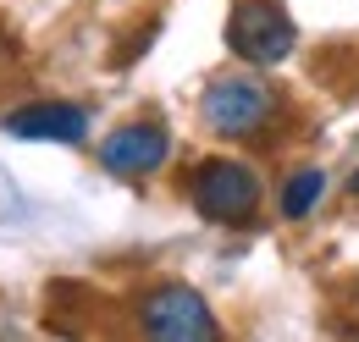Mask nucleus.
<instances>
[{"label":"nucleus","instance_id":"3","mask_svg":"<svg viewBox=\"0 0 359 342\" xmlns=\"http://www.w3.org/2000/svg\"><path fill=\"white\" fill-rule=\"evenodd\" d=\"M276 116V94L260 78H216L205 88V122L222 138H255Z\"/></svg>","mask_w":359,"mask_h":342},{"label":"nucleus","instance_id":"1","mask_svg":"<svg viewBox=\"0 0 359 342\" xmlns=\"http://www.w3.org/2000/svg\"><path fill=\"white\" fill-rule=\"evenodd\" d=\"M194 210L205 215V221H216V226H243L255 205H260V177L255 166H243V160H199L194 166Z\"/></svg>","mask_w":359,"mask_h":342},{"label":"nucleus","instance_id":"7","mask_svg":"<svg viewBox=\"0 0 359 342\" xmlns=\"http://www.w3.org/2000/svg\"><path fill=\"white\" fill-rule=\"evenodd\" d=\"M320 188H326V171L304 166L293 182H287V188H282V215H287V221L310 215V210H315V199H320Z\"/></svg>","mask_w":359,"mask_h":342},{"label":"nucleus","instance_id":"2","mask_svg":"<svg viewBox=\"0 0 359 342\" xmlns=\"http://www.w3.org/2000/svg\"><path fill=\"white\" fill-rule=\"evenodd\" d=\"M293 39H299V28H293V17H287L276 0H238L232 17H226V44H232V55H243L249 67L287 61V55H293Z\"/></svg>","mask_w":359,"mask_h":342},{"label":"nucleus","instance_id":"8","mask_svg":"<svg viewBox=\"0 0 359 342\" xmlns=\"http://www.w3.org/2000/svg\"><path fill=\"white\" fill-rule=\"evenodd\" d=\"M348 188H354V193H359V171H354V182H348Z\"/></svg>","mask_w":359,"mask_h":342},{"label":"nucleus","instance_id":"5","mask_svg":"<svg viewBox=\"0 0 359 342\" xmlns=\"http://www.w3.org/2000/svg\"><path fill=\"white\" fill-rule=\"evenodd\" d=\"M166 155H172V138L161 122H128L100 144V166L116 177H149Z\"/></svg>","mask_w":359,"mask_h":342},{"label":"nucleus","instance_id":"6","mask_svg":"<svg viewBox=\"0 0 359 342\" xmlns=\"http://www.w3.org/2000/svg\"><path fill=\"white\" fill-rule=\"evenodd\" d=\"M11 138H28V144H78L89 132L83 105H67V100H39V105H22L6 116Z\"/></svg>","mask_w":359,"mask_h":342},{"label":"nucleus","instance_id":"4","mask_svg":"<svg viewBox=\"0 0 359 342\" xmlns=\"http://www.w3.org/2000/svg\"><path fill=\"white\" fill-rule=\"evenodd\" d=\"M138 320H144L149 337H166V342H199V337H216L222 331L216 315H210V303L199 299L194 287H182V282L155 287L149 299L138 303Z\"/></svg>","mask_w":359,"mask_h":342}]
</instances>
